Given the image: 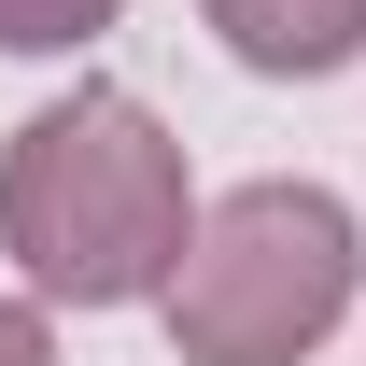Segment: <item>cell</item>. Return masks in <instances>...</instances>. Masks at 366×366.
Segmentation results:
<instances>
[{
  "instance_id": "cell-1",
  "label": "cell",
  "mask_w": 366,
  "mask_h": 366,
  "mask_svg": "<svg viewBox=\"0 0 366 366\" xmlns=\"http://www.w3.org/2000/svg\"><path fill=\"white\" fill-rule=\"evenodd\" d=\"M197 197H183V141L127 85H71L0 141V254L29 268L56 310H127L183 268Z\"/></svg>"
},
{
  "instance_id": "cell-2",
  "label": "cell",
  "mask_w": 366,
  "mask_h": 366,
  "mask_svg": "<svg viewBox=\"0 0 366 366\" xmlns=\"http://www.w3.org/2000/svg\"><path fill=\"white\" fill-rule=\"evenodd\" d=\"M352 282H366V239L324 183H239V197L197 212L183 268L155 282V310H169L183 366H296V352L338 338Z\"/></svg>"
},
{
  "instance_id": "cell-3",
  "label": "cell",
  "mask_w": 366,
  "mask_h": 366,
  "mask_svg": "<svg viewBox=\"0 0 366 366\" xmlns=\"http://www.w3.org/2000/svg\"><path fill=\"white\" fill-rule=\"evenodd\" d=\"M197 14L239 71H352L366 56V0H197Z\"/></svg>"
},
{
  "instance_id": "cell-5",
  "label": "cell",
  "mask_w": 366,
  "mask_h": 366,
  "mask_svg": "<svg viewBox=\"0 0 366 366\" xmlns=\"http://www.w3.org/2000/svg\"><path fill=\"white\" fill-rule=\"evenodd\" d=\"M0 366H56V324L29 310V296H0Z\"/></svg>"
},
{
  "instance_id": "cell-4",
  "label": "cell",
  "mask_w": 366,
  "mask_h": 366,
  "mask_svg": "<svg viewBox=\"0 0 366 366\" xmlns=\"http://www.w3.org/2000/svg\"><path fill=\"white\" fill-rule=\"evenodd\" d=\"M127 0H0V56H71V43H99Z\"/></svg>"
}]
</instances>
